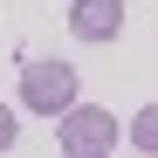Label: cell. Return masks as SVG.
<instances>
[{
	"label": "cell",
	"instance_id": "6da1fadb",
	"mask_svg": "<svg viewBox=\"0 0 158 158\" xmlns=\"http://www.w3.org/2000/svg\"><path fill=\"white\" fill-rule=\"evenodd\" d=\"M55 138H62L69 158H110V144H117V117L96 110V103H69V110L55 117Z\"/></svg>",
	"mask_w": 158,
	"mask_h": 158
},
{
	"label": "cell",
	"instance_id": "277c9868",
	"mask_svg": "<svg viewBox=\"0 0 158 158\" xmlns=\"http://www.w3.org/2000/svg\"><path fill=\"white\" fill-rule=\"evenodd\" d=\"M131 144L158 158V103H144V110H138V124H131Z\"/></svg>",
	"mask_w": 158,
	"mask_h": 158
},
{
	"label": "cell",
	"instance_id": "5b68a950",
	"mask_svg": "<svg viewBox=\"0 0 158 158\" xmlns=\"http://www.w3.org/2000/svg\"><path fill=\"white\" fill-rule=\"evenodd\" d=\"M0 151H14V110L0 103Z\"/></svg>",
	"mask_w": 158,
	"mask_h": 158
},
{
	"label": "cell",
	"instance_id": "7a4b0ae2",
	"mask_svg": "<svg viewBox=\"0 0 158 158\" xmlns=\"http://www.w3.org/2000/svg\"><path fill=\"white\" fill-rule=\"evenodd\" d=\"M69 103H76V69L69 62H28V69H21V110L62 117Z\"/></svg>",
	"mask_w": 158,
	"mask_h": 158
},
{
	"label": "cell",
	"instance_id": "3957f363",
	"mask_svg": "<svg viewBox=\"0 0 158 158\" xmlns=\"http://www.w3.org/2000/svg\"><path fill=\"white\" fill-rule=\"evenodd\" d=\"M124 28V0H69V35L76 41H110Z\"/></svg>",
	"mask_w": 158,
	"mask_h": 158
}]
</instances>
